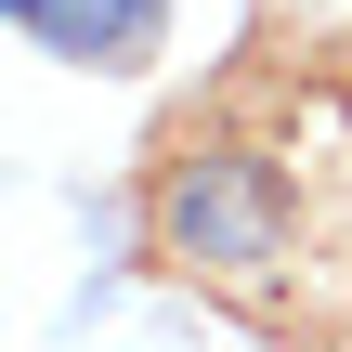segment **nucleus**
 Returning <instances> with one entry per match:
<instances>
[{
    "mask_svg": "<svg viewBox=\"0 0 352 352\" xmlns=\"http://www.w3.org/2000/svg\"><path fill=\"white\" fill-rule=\"evenodd\" d=\"M157 248L209 287H261L287 261V183L248 144H183L170 183H157Z\"/></svg>",
    "mask_w": 352,
    "mask_h": 352,
    "instance_id": "f257e3e1",
    "label": "nucleus"
},
{
    "mask_svg": "<svg viewBox=\"0 0 352 352\" xmlns=\"http://www.w3.org/2000/svg\"><path fill=\"white\" fill-rule=\"evenodd\" d=\"M13 26H26L52 65L131 78V65H157V39H170V0H13Z\"/></svg>",
    "mask_w": 352,
    "mask_h": 352,
    "instance_id": "f03ea898",
    "label": "nucleus"
}]
</instances>
